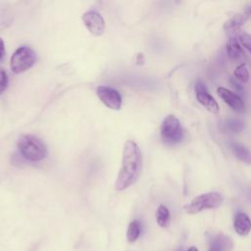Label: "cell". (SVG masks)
Masks as SVG:
<instances>
[{"instance_id": "4", "label": "cell", "mask_w": 251, "mask_h": 251, "mask_svg": "<svg viewBox=\"0 0 251 251\" xmlns=\"http://www.w3.org/2000/svg\"><path fill=\"white\" fill-rule=\"evenodd\" d=\"M35 61V52L28 46H21L12 55L10 67L14 74H22L29 70L34 65Z\"/></svg>"}, {"instance_id": "24", "label": "cell", "mask_w": 251, "mask_h": 251, "mask_svg": "<svg viewBox=\"0 0 251 251\" xmlns=\"http://www.w3.org/2000/svg\"><path fill=\"white\" fill-rule=\"evenodd\" d=\"M249 197H250V199H251V191H250V193H249Z\"/></svg>"}, {"instance_id": "12", "label": "cell", "mask_w": 251, "mask_h": 251, "mask_svg": "<svg viewBox=\"0 0 251 251\" xmlns=\"http://www.w3.org/2000/svg\"><path fill=\"white\" fill-rule=\"evenodd\" d=\"M248 16L246 14H235L224 25V29L226 32H235L247 22Z\"/></svg>"}, {"instance_id": "15", "label": "cell", "mask_w": 251, "mask_h": 251, "mask_svg": "<svg viewBox=\"0 0 251 251\" xmlns=\"http://www.w3.org/2000/svg\"><path fill=\"white\" fill-rule=\"evenodd\" d=\"M141 232V223L138 220H133L131 221L126 229V239L129 243L135 242Z\"/></svg>"}, {"instance_id": "1", "label": "cell", "mask_w": 251, "mask_h": 251, "mask_svg": "<svg viewBox=\"0 0 251 251\" xmlns=\"http://www.w3.org/2000/svg\"><path fill=\"white\" fill-rule=\"evenodd\" d=\"M142 169V154L138 145L132 140H126L123 149L122 166L119 171L115 188L118 191L126 190L133 184Z\"/></svg>"}, {"instance_id": "11", "label": "cell", "mask_w": 251, "mask_h": 251, "mask_svg": "<svg viewBox=\"0 0 251 251\" xmlns=\"http://www.w3.org/2000/svg\"><path fill=\"white\" fill-rule=\"evenodd\" d=\"M232 247L233 243L230 237L223 233H219L213 238L209 251H230Z\"/></svg>"}, {"instance_id": "6", "label": "cell", "mask_w": 251, "mask_h": 251, "mask_svg": "<svg viewBox=\"0 0 251 251\" xmlns=\"http://www.w3.org/2000/svg\"><path fill=\"white\" fill-rule=\"evenodd\" d=\"M96 94L100 101L109 109L120 110L122 107V96L120 92L110 86L100 85L96 89Z\"/></svg>"}, {"instance_id": "22", "label": "cell", "mask_w": 251, "mask_h": 251, "mask_svg": "<svg viewBox=\"0 0 251 251\" xmlns=\"http://www.w3.org/2000/svg\"><path fill=\"white\" fill-rule=\"evenodd\" d=\"M245 14H246L247 16H250V17H251V5L247 7V9H246V12H245Z\"/></svg>"}, {"instance_id": "20", "label": "cell", "mask_w": 251, "mask_h": 251, "mask_svg": "<svg viewBox=\"0 0 251 251\" xmlns=\"http://www.w3.org/2000/svg\"><path fill=\"white\" fill-rule=\"evenodd\" d=\"M8 86V75L4 69L0 68V95L7 89Z\"/></svg>"}, {"instance_id": "17", "label": "cell", "mask_w": 251, "mask_h": 251, "mask_svg": "<svg viewBox=\"0 0 251 251\" xmlns=\"http://www.w3.org/2000/svg\"><path fill=\"white\" fill-rule=\"evenodd\" d=\"M234 76L238 81H240L242 83H245V82L248 81L249 73H248V70H247V68L244 64H241V65L236 67V69L234 70Z\"/></svg>"}, {"instance_id": "21", "label": "cell", "mask_w": 251, "mask_h": 251, "mask_svg": "<svg viewBox=\"0 0 251 251\" xmlns=\"http://www.w3.org/2000/svg\"><path fill=\"white\" fill-rule=\"evenodd\" d=\"M5 55V46H4V41L3 39L0 37V62L3 60Z\"/></svg>"}, {"instance_id": "9", "label": "cell", "mask_w": 251, "mask_h": 251, "mask_svg": "<svg viewBox=\"0 0 251 251\" xmlns=\"http://www.w3.org/2000/svg\"><path fill=\"white\" fill-rule=\"evenodd\" d=\"M217 92L218 95L234 111L242 112L244 110V103L242 99L232 91L225 87H219L217 89Z\"/></svg>"}, {"instance_id": "19", "label": "cell", "mask_w": 251, "mask_h": 251, "mask_svg": "<svg viewBox=\"0 0 251 251\" xmlns=\"http://www.w3.org/2000/svg\"><path fill=\"white\" fill-rule=\"evenodd\" d=\"M239 42L251 54V34L247 32H242L239 35Z\"/></svg>"}, {"instance_id": "14", "label": "cell", "mask_w": 251, "mask_h": 251, "mask_svg": "<svg viewBox=\"0 0 251 251\" xmlns=\"http://www.w3.org/2000/svg\"><path fill=\"white\" fill-rule=\"evenodd\" d=\"M231 149L233 154L238 160H240L241 162L247 165H251V151L248 148H246L241 144L233 143L231 145Z\"/></svg>"}, {"instance_id": "2", "label": "cell", "mask_w": 251, "mask_h": 251, "mask_svg": "<svg viewBox=\"0 0 251 251\" xmlns=\"http://www.w3.org/2000/svg\"><path fill=\"white\" fill-rule=\"evenodd\" d=\"M21 155L29 162H39L47 157L48 151L44 142L33 134H22L17 141Z\"/></svg>"}, {"instance_id": "10", "label": "cell", "mask_w": 251, "mask_h": 251, "mask_svg": "<svg viewBox=\"0 0 251 251\" xmlns=\"http://www.w3.org/2000/svg\"><path fill=\"white\" fill-rule=\"evenodd\" d=\"M233 226L239 235L245 236L251 231V220L245 213L239 212L234 217Z\"/></svg>"}, {"instance_id": "5", "label": "cell", "mask_w": 251, "mask_h": 251, "mask_svg": "<svg viewBox=\"0 0 251 251\" xmlns=\"http://www.w3.org/2000/svg\"><path fill=\"white\" fill-rule=\"evenodd\" d=\"M161 138L168 145L179 143L183 137V130L178 119L174 115L167 116L161 125Z\"/></svg>"}, {"instance_id": "3", "label": "cell", "mask_w": 251, "mask_h": 251, "mask_svg": "<svg viewBox=\"0 0 251 251\" xmlns=\"http://www.w3.org/2000/svg\"><path fill=\"white\" fill-rule=\"evenodd\" d=\"M223 202V196L218 192H207L194 197L190 203L184 205V211L193 215L206 209H216Z\"/></svg>"}, {"instance_id": "23", "label": "cell", "mask_w": 251, "mask_h": 251, "mask_svg": "<svg viewBox=\"0 0 251 251\" xmlns=\"http://www.w3.org/2000/svg\"><path fill=\"white\" fill-rule=\"evenodd\" d=\"M187 251H198V249L195 246H191Z\"/></svg>"}, {"instance_id": "13", "label": "cell", "mask_w": 251, "mask_h": 251, "mask_svg": "<svg viewBox=\"0 0 251 251\" xmlns=\"http://www.w3.org/2000/svg\"><path fill=\"white\" fill-rule=\"evenodd\" d=\"M226 52H227V55L228 57L233 60V61H236V60H239L240 58H242V56L244 55L243 54V51L241 49V46L240 44L238 43V41L233 38V37H230L228 42L226 43Z\"/></svg>"}, {"instance_id": "7", "label": "cell", "mask_w": 251, "mask_h": 251, "mask_svg": "<svg viewBox=\"0 0 251 251\" xmlns=\"http://www.w3.org/2000/svg\"><path fill=\"white\" fill-rule=\"evenodd\" d=\"M82 21L88 31L94 35L99 36L105 30V22L101 15L95 11H88L82 15Z\"/></svg>"}, {"instance_id": "18", "label": "cell", "mask_w": 251, "mask_h": 251, "mask_svg": "<svg viewBox=\"0 0 251 251\" xmlns=\"http://www.w3.org/2000/svg\"><path fill=\"white\" fill-rule=\"evenodd\" d=\"M226 126L231 132H240L244 127V124L241 120L230 119V120L226 121Z\"/></svg>"}, {"instance_id": "16", "label": "cell", "mask_w": 251, "mask_h": 251, "mask_svg": "<svg viewBox=\"0 0 251 251\" xmlns=\"http://www.w3.org/2000/svg\"><path fill=\"white\" fill-rule=\"evenodd\" d=\"M156 221L161 227H167L170 223V211L164 205H159L156 212Z\"/></svg>"}, {"instance_id": "8", "label": "cell", "mask_w": 251, "mask_h": 251, "mask_svg": "<svg viewBox=\"0 0 251 251\" xmlns=\"http://www.w3.org/2000/svg\"><path fill=\"white\" fill-rule=\"evenodd\" d=\"M195 92H196V99L198 102L204 106L209 112L213 114H218L220 111V107L214 97L208 92L205 84L201 81H198L195 84Z\"/></svg>"}]
</instances>
